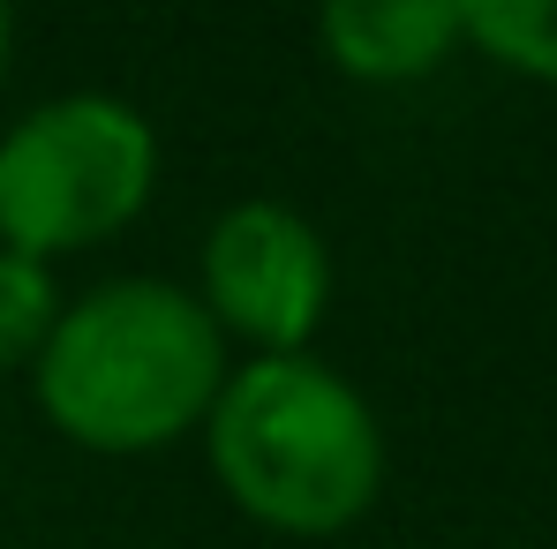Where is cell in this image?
<instances>
[{"label": "cell", "mask_w": 557, "mask_h": 549, "mask_svg": "<svg viewBox=\"0 0 557 549\" xmlns=\"http://www.w3.org/2000/svg\"><path fill=\"white\" fill-rule=\"evenodd\" d=\"M226 369L234 347L188 286L128 272L61 309L46 354L30 362V399L69 445L136 459L203 429Z\"/></svg>", "instance_id": "obj_1"}, {"label": "cell", "mask_w": 557, "mask_h": 549, "mask_svg": "<svg viewBox=\"0 0 557 549\" xmlns=\"http://www.w3.org/2000/svg\"><path fill=\"white\" fill-rule=\"evenodd\" d=\"M159 188V128L113 91H61L0 136V249L61 264L128 234Z\"/></svg>", "instance_id": "obj_3"}, {"label": "cell", "mask_w": 557, "mask_h": 549, "mask_svg": "<svg viewBox=\"0 0 557 549\" xmlns=\"http://www.w3.org/2000/svg\"><path fill=\"white\" fill-rule=\"evenodd\" d=\"M188 294L203 301L219 339L242 347L249 362L309 354V339L332 309V249L294 203L242 196L203 226V257H196Z\"/></svg>", "instance_id": "obj_4"}, {"label": "cell", "mask_w": 557, "mask_h": 549, "mask_svg": "<svg viewBox=\"0 0 557 549\" xmlns=\"http://www.w3.org/2000/svg\"><path fill=\"white\" fill-rule=\"evenodd\" d=\"M467 46L512 76L557 84V0H467Z\"/></svg>", "instance_id": "obj_6"}, {"label": "cell", "mask_w": 557, "mask_h": 549, "mask_svg": "<svg viewBox=\"0 0 557 549\" xmlns=\"http://www.w3.org/2000/svg\"><path fill=\"white\" fill-rule=\"evenodd\" d=\"M317 46L355 84H422L467 46V0H332Z\"/></svg>", "instance_id": "obj_5"}, {"label": "cell", "mask_w": 557, "mask_h": 549, "mask_svg": "<svg viewBox=\"0 0 557 549\" xmlns=\"http://www.w3.org/2000/svg\"><path fill=\"white\" fill-rule=\"evenodd\" d=\"M8 53H15V15L0 8V84H8Z\"/></svg>", "instance_id": "obj_8"}, {"label": "cell", "mask_w": 557, "mask_h": 549, "mask_svg": "<svg viewBox=\"0 0 557 549\" xmlns=\"http://www.w3.org/2000/svg\"><path fill=\"white\" fill-rule=\"evenodd\" d=\"M61 278L53 264H38V257H15V249H0V369H30L46 354V339H53V324H61Z\"/></svg>", "instance_id": "obj_7"}, {"label": "cell", "mask_w": 557, "mask_h": 549, "mask_svg": "<svg viewBox=\"0 0 557 549\" xmlns=\"http://www.w3.org/2000/svg\"><path fill=\"white\" fill-rule=\"evenodd\" d=\"M196 437L226 504L294 542L347 535L384 489V422L362 384L317 354L234 362Z\"/></svg>", "instance_id": "obj_2"}]
</instances>
